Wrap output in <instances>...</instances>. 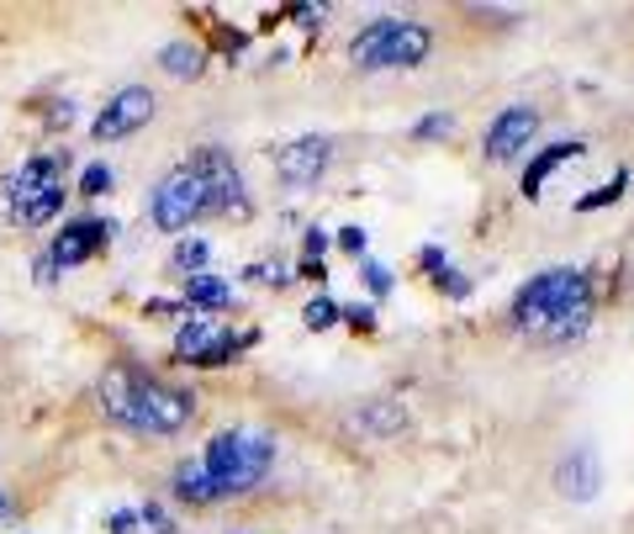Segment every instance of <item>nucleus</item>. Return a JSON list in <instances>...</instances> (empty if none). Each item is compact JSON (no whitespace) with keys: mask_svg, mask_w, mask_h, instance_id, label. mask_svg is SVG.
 Instances as JSON below:
<instances>
[{"mask_svg":"<svg viewBox=\"0 0 634 534\" xmlns=\"http://www.w3.org/2000/svg\"><path fill=\"white\" fill-rule=\"evenodd\" d=\"M333 244L344 249V254H365V244H370V233H365V228H355V223H350V228H339V233H333Z\"/></svg>","mask_w":634,"mask_h":534,"instance_id":"24","label":"nucleus"},{"mask_svg":"<svg viewBox=\"0 0 634 534\" xmlns=\"http://www.w3.org/2000/svg\"><path fill=\"white\" fill-rule=\"evenodd\" d=\"M206 254H212V249H206V239H180V244H175V270L201 276V270H206Z\"/></svg>","mask_w":634,"mask_h":534,"instance_id":"20","label":"nucleus"},{"mask_svg":"<svg viewBox=\"0 0 634 534\" xmlns=\"http://www.w3.org/2000/svg\"><path fill=\"white\" fill-rule=\"evenodd\" d=\"M328 165H333V138H317V132L286 143V149L276 154L280 186H291V191H313L317 180L328 175Z\"/></svg>","mask_w":634,"mask_h":534,"instance_id":"9","label":"nucleus"},{"mask_svg":"<svg viewBox=\"0 0 634 534\" xmlns=\"http://www.w3.org/2000/svg\"><path fill=\"white\" fill-rule=\"evenodd\" d=\"M112 239H117V223H112V217H75V223H64V228L53 233V244L42 249V254H48L59 270H69V265L96 259Z\"/></svg>","mask_w":634,"mask_h":534,"instance_id":"7","label":"nucleus"},{"mask_svg":"<svg viewBox=\"0 0 634 534\" xmlns=\"http://www.w3.org/2000/svg\"><path fill=\"white\" fill-rule=\"evenodd\" d=\"M64 169H69V154H38V160H27V165L5 180L11 217H22V212H33L42 196H53V191L64 186Z\"/></svg>","mask_w":634,"mask_h":534,"instance_id":"8","label":"nucleus"},{"mask_svg":"<svg viewBox=\"0 0 634 534\" xmlns=\"http://www.w3.org/2000/svg\"><path fill=\"white\" fill-rule=\"evenodd\" d=\"M158 64H164L175 80H196L201 64H206V48H201V42H186V38H180V42H169V48L158 53Z\"/></svg>","mask_w":634,"mask_h":534,"instance_id":"15","label":"nucleus"},{"mask_svg":"<svg viewBox=\"0 0 634 534\" xmlns=\"http://www.w3.org/2000/svg\"><path fill=\"white\" fill-rule=\"evenodd\" d=\"M191 165L201 169V180H206V191H212V217H243L249 202H243V175H238L233 154H223V149H201L191 154Z\"/></svg>","mask_w":634,"mask_h":534,"instance_id":"10","label":"nucleus"},{"mask_svg":"<svg viewBox=\"0 0 634 534\" xmlns=\"http://www.w3.org/2000/svg\"><path fill=\"white\" fill-rule=\"evenodd\" d=\"M534 132H540V112H534V106H508V112H497V123L486 127V160H492V165L518 160V154L529 149Z\"/></svg>","mask_w":634,"mask_h":534,"instance_id":"11","label":"nucleus"},{"mask_svg":"<svg viewBox=\"0 0 634 534\" xmlns=\"http://www.w3.org/2000/svg\"><path fill=\"white\" fill-rule=\"evenodd\" d=\"M513 323L534 344H571L593 323V287L582 270H545L513 296Z\"/></svg>","mask_w":634,"mask_h":534,"instance_id":"2","label":"nucleus"},{"mask_svg":"<svg viewBox=\"0 0 634 534\" xmlns=\"http://www.w3.org/2000/svg\"><path fill=\"white\" fill-rule=\"evenodd\" d=\"M434 53V33L423 22H370L350 42V64L355 69H418Z\"/></svg>","mask_w":634,"mask_h":534,"instance_id":"4","label":"nucleus"},{"mask_svg":"<svg viewBox=\"0 0 634 534\" xmlns=\"http://www.w3.org/2000/svg\"><path fill=\"white\" fill-rule=\"evenodd\" d=\"M418 259H423V270H434V276H439V270H444V249H434V244L423 249Z\"/></svg>","mask_w":634,"mask_h":534,"instance_id":"32","label":"nucleus"},{"mask_svg":"<svg viewBox=\"0 0 634 534\" xmlns=\"http://www.w3.org/2000/svg\"><path fill=\"white\" fill-rule=\"evenodd\" d=\"M582 154H587V143H576V138H571V143H550V149H540V154H534V165L523 169V180H518V186H523V196L534 202L555 169L566 165V160H582Z\"/></svg>","mask_w":634,"mask_h":534,"instance_id":"13","label":"nucleus"},{"mask_svg":"<svg viewBox=\"0 0 634 534\" xmlns=\"http://www.w3.org/2000/svg\"><path fill=\"white\" fill-rule=\"evenodd\" d=\"M175 497H180V503H217L201 460H180V466H175Z\"/></svg>","mask_w":634,"mask_h":534,"instance_id":"16","label":"nucleus"},{"mask_svg":"<svg viewBox=\"0 0 634 534\" xmlns=\"http://www.w3.org/2000/svg\"><path fill=\"white\" fill-rule=\"evenodd\" d=\"M138 524H143V519H138L132 508H117V513L106 519V530H112V534H138Z\"/></svg>","mask_w":634,"mask_h":534,"instance_id":"29","label":"nucleus"},{"mask_svg":"<svg viewBox=\"0 0 634 534\" xmlns=\"http://www.w3.org/2000/svg\"><path fill=\"white\" fill-rule=\"evenodd\" d=\"M328 244H333V239H328L322 228H307V233H302V249H307V259H313V265H322V254H328Z\"/></svg>","mask_w":634,"mask_h":534,"instance_id":"26","label":"nucleus"},{"mask_svg":"<svg viewBox=\"0 0 634 534\" xmlns=\"http://www.w3.org/2000/svg\"><path fill=\"white\" fill-rule=\"evenodd\" d=\"M339 313H344V307H339L328 291H317L313 302H307V313H302V323L313 333H328V329H339Z\"/></svg>","mask_w":634,"mask_h":534,"instance_id":"19","label":"nucleus"},{"mask_svg":"<svg viewBox=\"0 0 634 534\" xmlns=\"http://www.w3.org/2000/svg\"><path fill=\"white\" fill-rule=\"evenodd\" d=\"M302 276H307V281H328V270H322V265H313V259H302Z\"/></svg>","mask_w":634,"mask_h":534,"instance_id":"35","label":"nucleus"},{"mask_svg":"<svg viewBox=\"0 0 634 534\" xmlns=\"http://www.w3.org/2000/svg\"><path fill=\"white\" fill-rule=\"evenodd\" d=\"M212 333H217V323H206V318H191V323H180V333H175V355H180V360H196L201 349L212 344Z\"/></svg>","mask_w":634,"mask_h":534,"instance_id":"18","label":"nucleus"},{"mask_svg":"<svg viewBox=\"0 0 634 534\" xmlns=\"http://www.w3.org/2000/svg\"><path fill=\"white\" fill-rule=\"evenodd\" d=\"M365 287L376 291V296H386L392 291V270L386 265H365Z\"/></svg>","mask_w":634,"mask_h":534,"instance_id":"28","label":"nucleus"},{"mask_svg":"<svg viewBox=\"0 0 634 534\" xmlns=\"http://www.w3.org/2000/svg\"><path fill=\"white\" fill-rule=\"evenodd\" d=\"M154 90L149 85H122L117 96L101 106V117L90 123V138L96 143H117V138H132L138 127H149L154 123Z\"/></svg>","mask_w":634,"mask_h":534,"instance_id":"6","label":"nucleus"},{"mask_svg":"<svg viewBox=\"0 0 634 534\" xmlns=\"http://www.w3.org/2000/svg\"><path fill=\"white\" fill-rule=\"evenodd\" d=\"M455 132V117L449 112H429L423 123H413V138H449Z\"/></svg>","mask_w":634,"mask_h":534,"instance_id":"23","label":"nucleus"},{"mask_svg":"<svg viewBox=\"0 0 634 534\" xmlns=\"http://www.w3.org/2000/svg\"><path fill=\"white\" fill-rule=\"evenodd\" d=\"M5 524H16V503H11V493L0 487V530H5Z\"/></svg>","mask_w":634,"mask_h":534,"instance_id":"33","label":"nucleus"},{"mask_svg":"<svg viewBox=\"0 0 634 534\" xmlns=\"http://www.w3.org/2000/svg\"><path fill=\"white\" fill-rule=\"evenodd\" d=\"M149 313H154V318H169V313H180V302H164V296H154V302H149Z\"/></svg>","mask_w":634,"mask_h":534,"instance_id":"34","label":"nucleus"},{"mask_svg":"<svg viewBox=\"0 0 634 534\" xmlns=\"http://www.w3.org/2000/svg\"><path fill=\"white\" fill-rule=\"evenodd\" d=\"M33 276H38V287H53V281H59V265H53L48 254H38V265H33Z\"/></svg>","mask_w":634,"mask_h":534,"instance_id":"31","label":"nucleus"},{"mask_svg":"<svg viewBox=\"0 0 634 534\" xmlns=\"http://www.w3.org/2000/svg\"><path fill=\"white\" fill-rule=\"evenodd\" d=\"M106 191H112V165H90L79 175V196H85V202H96V196H106Z\"/></svg>","mask_w":634,"mask_h":534,"instance_id":"22","label":"nucleus"},{"mask_svg":"<svg viewBox=\"0 0 634 534\" xmlns=\"http://www.w3.org/2000/svg\"><path fill=\"white\" fill-rule=\"evenodd\" d=\"M149 217H154L158 233H186L191 223L212 217V191H206V180L191 160L158 175L154 196H149Z\"/></svg>","mask_w":634,"mask_h":534,"instance_id":"5","label":"nucleus"},{"mask_svg":"<svg viewBox=\"0 0 634 534\" xmlns=\"http://www.w3.org/2000/svg\"><path fill=\"white\" fill-rule=\"evenodd\" d=\"M186 307H196V313H223V307H233V287L223 281V276H191L186 281Z\"/></svg>","mask_w":634,"mask_h":534,"instance_id":"14","label":"nucleus"},{"mask_svg":"<svg viewBox=\"0 0 634 534\" xmlns=\"http://www.w3.org/2000/svg\"><path fill=\"white\" fill-rule=\"evenodd\" d=\"M243 344H249V339H233V329H217V333H212V344L201 349L191 366H201V370H223V366H228V360L238 355V349H243Z\"/></svg>","mask_w":634,"mask_h":534,"instance_id":"17","label":"nucleus"},{"mask_svg":"<svg viewBox=\"0 0 634 534\" xmlns=\"http://www.w3.org/2000/svg\"><path fill=\"white\" fill-rule=\"evenodd\" d=\"M201 466H206V482H212L217 497H243L270 476V466H276V440L259 434V429H223V434L206 445Z\"/></svg>","mask_w":634,"mask_h":534,"instance_id":"3","label":"nucleus"},{"mask_svg":"<svg viewBox=\"0 0 634 534\" xmlns=\"http://www.w3.org/2000/svg\"><path fill=\"white\" fill-rule=\"evenodd\" d=\"M439 287H449V296H471V281H466V276H455L449 265L439 270Z\"/></svg>","mask_w":634,"mask_h":534,"instance_id":"30","label":"nucleus"},{"mask_svg":"<svg viewBox=\"0 0 634 534\" xmlns=\"http://www.w3.org/2000/svg\"><path fill=\"white\" fill-rule=\"evenodd\" d=\"M624 186H630V175L619 169V175H613L608 186H597V191H587V196L576 202V212H597V206H613V202H619V196H624Z\"/></svg>","mask_w":634,"mask_h":534,"instance_id":"21","label":"nucleus"},{"mask_svg":"<svg viewBox=\"0 0 634 534\" xmlns=\"http://www.w3.org/2000/svg\"><path fill=\"white\" fill-rule=\"evenodd\" d=\"M101 408L112 423L132 429V434H180L196 418V397L164 376H149L138 366H112L101 376Z\"/></svg>","mask_w":634,"mask_h":534,"instance_id":"1","label":"nucleus"},{"mask_svg":"<svg viewBox=\"0 0 634 534\" xmlns=\"http://www.w3.org/2000/svg\"><path fill=\"white\" fill-rule=\"evenodd\" d=\"M339 318H344V323H350L355 333H370V329H376V307H344Z\"/></svg>","mask_w":634,"mask_h":534,"instance_id":"27","label":"nucleus"},{"mask_svg":"<svg viewBox=\"0 0 634 534\" xmlns=\"http://www.w3.org/2000/svg\"><path fill=\"white\" fill-rule=\"evenodd\" d=\"M555 493L571 497V503H593V497L603 493V460H597V450L576 445L571 455H560V466H555Z\"/></svg>","mask_w":634,"mask_h":534,"instance_id":"12","label":"nucleus"},{"mask_svg":"<svg viewBox=\"0 0 634 534\" xmlns=\"http://www.w3.org/2000/svg\"><path fill=\"white\" fill-rule=\"evenodd\" d=\"M138 519H143V524H149V530H154V534H175V519H169V513H164L158 503H149V508H138Z\"/></svg>","mask_w":634,"mask_h":534,"instance_id":"25","label":"nucleus"}]
</instances>
